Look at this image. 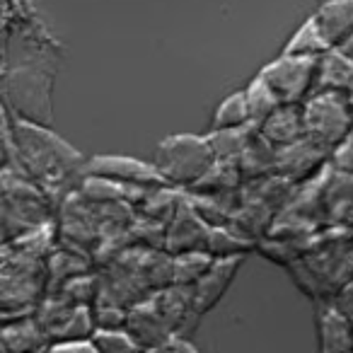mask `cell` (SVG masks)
<instances>
[{"instance_id": "cell-1", "label": "cell", "mask_w": 353, "mask_h": 353, "mask_svg": "<svg viewBox=\"0 0 353 353\" xmlns=\"http://www.w3.org/2000/svg\"><path fill=\"white\" fill-rule=\"evenodd\" d=\"M8 117H10L12 136H15L17 152H20L22 167L27 170V174L49 196L56 192H65L75 176L83 174V155L70 143L56 136L51 126L22 121V119L12 117L10 112H8Z\"/></svg>"}, {"instance_id": "cell-2", "label": "cell", "mask_w": 353, "mask_h": 353, "mask_svg": "<svg viewBox=\"0 0 353 353\" xmlns=\"http://www.w3.org/2000/svg\"><path fill=\"white\" fill-rule=\"evenodd\" d=\"M54 65L17 63L3 68V107L22 121L51 126V90H54Z\"/></svg>"}, {"instance_id": "cell-3", "label": "cell", "mask_w": 353, "mask_h": 353, "mask_svg": "<svg viewBox=\"0 0 353 353\" xmlns=\"http://www.w3.org/2000/svg\"><path fill=\"white\" fill-rule=\"evenodd\" d=\"M49 266L39 256L3 245V322L37 314L44 303Z\"/></svg>"}, {"instance_id": "cell-4", "label": "cell", "mask_w": 353, "mask_h": 353, "mask_svg": "<svg viewBox=\"0 0 353 353\" xmlns=\"http://www.w3.org/2000/svg\"><path fill=\"white\" fill-rule=\"evenodd\" d=\"M49 194L30 176L3 170V245L51 223Z\"/></svg>"}, {"instance_id": "cell-5", "label": "cell", "mask_w": 353, "mask_h": 353, "mask_svg": "<svg viewBox=\"0 0 353 353\" xmlns=\"http://www.w3.org/2000/svg\"><path fill=\"white\" fill-rule=\"evenodd\" d=\"M152 165L157 167V172L170 187L192 189L216 165V155H213L206 136L174 133V136H167L165 141H160Z\"/></svg>"}, {"instance_id": "cell-6", "label": "cell", "mask_w": 353, "mask_h": 353, "mask_svg": "<svg viewBox=\"0 0 353 353\" xmlns=\"http://www.w3.org/2000/svg\"><path fill=\"white\" fill-rule=\"evenodd\" d=\"M305 136L322 148H336L353 128V112L346 92H314L303 104Z\"/></svg>"}, {"instance_id": "cell-7", "label": "cell", "mask_w": 353, "mask_h": 353, "mask_svg": "<svg viewBox=\"0 0 353 353\" xmlns=\"http://www.w3.org/2000/svg\"><path fill=\"white\" fill-rule=\"evenodd\" d=\"M322 59H300V56L281 54L276 61L266 63L259 75L266 80L281 104L288 107H303L317 88V75Z\"/></svg>"}, {"instance_id": "cell-8", "label": "cell", "mask_w": 353, "mask_h": 353, "mask_svg": "<svg viewBox=\"0 0 353 353\" xmlns=\"http://www.w3.org/2000/svg\"><path fill=\"white\" fill-rule=\"evenodd\" d=\"M83 176H102V179H112V182L126 184V187L138 189H160L170 187L162 179L155 165H148L136 157L128 155H94L85 162Z\"/></svg>"}, {"instance_id": "cell-9", "label": "cell", "mask_w": 353, "mask_h": 353, "mask_svg": "<svg viewBox=\"0 0 353 353\" xmlns=\"http://www.w3.org/2000/svg\"><path fill=\"white\" fill-rule=\"evenodd\" d=\"M126 329L133 334V339L145 348V353L157 348L160 343H165L167 339L174 336V332H172L170 324L165 322V317L160 314L157 305L152 303V298H145V300H141V303L131 305Z\"/></svg>"}, {"instance_id": "cell-10", "label": "cell", "mask_w": 353, "mask_h": 353, "mask_svg": "<svg viewBox=\"0 0 353 353\" xmlns=\"http://www.w3.org/2000/svg\"><path fill=\"white\" fill-rule=\"evenodd\" d=\"M242 264V256H225V259H216L213 266L206 271V274L199 279L194 288V310H196V317L206 314L218 300L225 295L228 285L232 283L237 269Z\"/></svg>"}, {"instance_id": "cell-11", "label": "cell", "mask_w": 353, "mask_h": 353, "mask_svg": "<svg viewBox=\"0 0 353 353\" xmlns=\"http://www.w3.org/2000/svg\"><path fill=\"white\" fill-rule=\"evenodd\" d=\"M208 228L203 223V218L194 211V206L182 203L176 216L172 218V228L167 232V250L174 252V254H184V252H196L203 250L206 252V242H208Z\"/></svg>"}, {"instance_id": "cell-12", "label": "cell", "mask_w": 353, "mask_h": 353, "mask_svg": "<svg viewBox=\"0 0 353 353\" xmlns=\"http://www.w3.org/2000/svg\"><path fill=\"white\" fill-rule=\"evenodd\" d=\"M49 346V334L44 332L37 314L3 322V353H44Z\"/></svg>"}, {"instance_id": "cell-13", "label": "cell", "mask_w": 353, "mask_h": 353, "mask_svg": "<svg viewBox=\"0 0 353 353\" xmlns=\"http://www.w3.org/2000/svg\"><path fill=\"white\" fill-rule=\"evenodd\" d=\"M312 17L332 51L353 37V0H324Z\"/></svg>"}, {"instance_id": "cell-14", "label": "cell", "mask_w": 353, "mask_h": 353, "mask_svg": "<svg viewBox=\"0 0 353 353\" xmlns=\"http://www.w3.org/2000/svg\"><path fill=\"white\" fill-rule=\"evenodd\" d=\"M319 353H353V322L336 307L317 312Z\"/></svg>"}, {"instance_id": "cell-15", "label": "cell", "mask_w": 353, "mask_h": 353, "mask_svg": "<svg viewBox=\"0 0 353 353\" xmlns=\"http://www.w3.org/2000/svg\"><path fill=\"white\" fill-rule=\"evenodd\" d=\"M259 133L276 148V150H283V148L307 138L305 136L303 107H288V104L279 107L266 119V123L259 128Z\"/></svg>"}, {"instance_id": "cell-16", "label": "cell", "mask_w": 353, "mask_h": 353, "mask_svg": "<svg viewBox=\"0 0 353 353\" xmlns=\"http://www.w3.org/2000/svg\"><path fill=\"white\" fill-rule=\"evenodd\" d=\"M324 152H327V148L317 145L310 138H303V141L279 150V155H276V172L281 176H285V179H303V176H307L319 165Z\"/></svg>"}, {"instance_id": "cell-17", "label": "cell", "mask_w": 353, "mask_h": 353, "mask_svg": "<svg viewBox=\"0 0 353 353\" xmlns=\"http://www.w3.org/2000/svg\"><path fill=\"white\" fill-rule=\"evenodd\" d=\"M353 90V59L339 49L322 56L314 92H351Z\"/></svg>"}, {"instance_id": "cell-18", "label": "cell", "mask_w": 353, "mask_h": 353, "mask_svg": "<svg viewBox=\"0 0 353 353\" xmlns=\"http://www.w3.org/2000/svg\"><path fill=\"white\" fill-rule=\"evenodd\" d=\"M259 136V128L254 126H242V128H211L206 133V141L211 145L216 160H235L240 162V157L247 152V148L254 143V138Z\"/></svg>"}, {"instance_id": "cell-19", "label": "cell", "mask_w": 353, "mask_h": 353, "mask_svg": "<svg viewBox=\"0 0 353 353\" xmlns=\"http://www.w3.org/2000/svg\"><path fill=\"white\" fill-rule=\"evenodd\" d=\"M332 51V46L327 44V39L319 32L314 17H307L303 25L295 30V34L285 41L283 51L285 56H300V59H322Z\"/></svg>"}, {"instance_id": "cell-20", "label": "cell", "mask_w": 353, "mask_h": 353, "mask_svg": "<svg viewBox=\"0 0 353 353\" xmlns=\"http://www.w3.org/2000/svg\"><path fill=\"white\" fill-rule=\"evenodd\" d=\"M242 176L240 170V162H232V160H216V165L206 172L201 182L194 184L192 192L203 194V196H218L223 192H230V189L237 187Z\"/></svg>"}, {"instance_id": "cell-21", "label": "cell", "mask_w": 353, "mask_h": 353, "mask_svg": "<svg viewBox=\"0 0 353 353\" xmlns=\"http://www.w3.org/2000/svg\"><path fill=\"white\" fill-rule=\"evenodd\" d=\"M245 94H247V107H250V121L254 128H261L266 123V119L276 112L281 104V99L274 94V90L266 85V80L261 75H256L250 85L245 88Z\"/></svg>"}, {"instance_id": "cell-22", "label": "cell", "mask_w": 353, "mask_h": 353, "mask_svg": "<svg viewBox=\"0 0 353 353\" xmlns=\"http://www.w3.org/2000/svg\"><path fill=\"white\" fill-rule=\"evenodd\" d=\"M242 126H252V121H250V107H247L245 90H237V92L223 97V102L216 107L211 128H242Z\"/></svg>"}, {"instance_id": "cell-23", "label": "cell", "mask_w": 353, "mask_h": 353, "mask_svg": "<svg viewBox=\"0 0 353 353\" xmlns=\"http://www.w3.org/2000/svg\"><path fill=\"white\" fill-rule=\"evenodd\" d=\"M213 256L203 250L174 254V285H196L199 279L213 266Z\"/></svg>"}, {"instance_id": "cell-24", "label": "cell", "mask_w": 353, "mask_h": 353, "mask_svg": "<svg viewBox=\"0 0 353 353\" xmlns=\"http://www.w3.org/2000/svg\"><path fill=\"white\" fill-rule=\"evenodd\" d=\"M46 266H49V281H56V276H59V288L68 283V281L88 276L90 269L88 261H78V252H63V250H56L51 254V259L46 261Z\"/></svg>"}, {"instance_id": "cell-25", "label": "cell", "mask_w": 353, "mask_h": 353, "mask_svg": "<svg viewBox=\"0 0 353 353\" xmlns=\"http://www.w3.org/2000/svg\"><path fill=\"white\" fill-rule=\"evenodd\" d=\"M92 341L99 353H145L128 329H97Z\"/></svg>"}, {"instance_id": "cell-26", "label": "cell", "mask_w": 353, "mask_h": 353, "mask_svg": "<svg viewBox=\"0 0 353 353\" xmlns=\"http://www.w3.org/2000/svg\"><path fill=\"white\" fill-rule=\"evenodd\" d=\"M44 353H99L92 339H83V341H59L51 343Z\"/></svg>"}, {"instance_id": "cell-27", "label": "cell", "mask_w": 353, "mask_h": 353, "mask_svg": "<svg viewBox=\"0 0 353 353\" xmlns=\"http://www.w3.org/2000/svg\"><path fill=\"white\" fill-rule=\"evenodd\" d=\"M148 353H199V351L194 343H189L184 336L174 334L172 339H167L165 343H160V346L152 348V351H148Z\"/></svg>"}, {"instance_id": "cell-28", "label": "cell", "mask_w": 353, "mask_h": 353, "mask_svg": "<svg viewBox=\"0 0 353 353\" xmlns=\"http://www.w3.org/2000/svg\"><path fill=\"white\" fill-rule=\"evenodd\" d=\"M339 51H341V54H346L348 59H353V37H351V39H348L346 44H343V46H341V49H339Z\"/></svg>"}, {"instance_id": "cell-29", "label": "cell", "mask_w": 353, "mask_h": 353, "mask_svg": "<svg viewBox=\"0 0 353 353\" xmlns=\"http://www.w3.org/2000/svg\"><path fill=\"white\" fill-rule=\"evenodd\" d=\"M348 104H351V112H353V90L348 92Z\"/></svg>"}]
</instances>
